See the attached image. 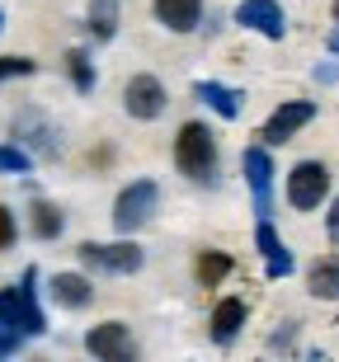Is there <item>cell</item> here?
Instances as JSON below:
<instances>
[{
    "instance_id": "484cf974",
    "label": "cell",
    "mask_w": 339,
    "mask_h": 362,
    "mask_svg": "<svg viewBox=\"0 0 339 362\" xmlns=\"http://www.w3.org/2000/svg\"><path fill=\"white\" fill-rule=\"evenodd\" d=\"M292 334H297V325H292V320H287V325H283V334H278V339H273V344H269V349H287V344H292Z\"/></svg>"
},
{
    "instance_id": "30bf717a",
    "label": "cell",
    "mask_w": 339,
    "mask_h": 362,
    "mask_svg": "<svg viewBox=\"0 0 339 362\" xmlns=\"http://www.w3.org/2000/svg\"><path fill=\"white\" fill-rule=\"evenodd\" d=\"M236 24L250 28V33H264L273 42L287 33V19H283V5L278 0H241L236 5Z\"/></svg>"
},
{
    "instance_id": "ba28073f",
    "label": "cell",
    "mask_w": 339,
    "mask_h": 362,
    "mask_svg": "<svg viewBox=\"0 0 339 362\" xmlns=\"http://www.w3.org/2000/svg\"><path fill=\"white\" fill-rule=\"evenodd\" d=\"M85 353H90V358H104V362H132L137 344H132V334H127V325L109 320V325H95V329L85 334Z\"/></svg>"
},
{
    "instance_id": "5b68a950",
    "label": "cell",
    "mask_w": 339,
    "mask_h": 362,
    "mask_svg": "<svg viewBox=\"0 0 339 362\" xmlns=\"http://www.w3.org/2000/svg\"><path fill=\"white\" fill-rule=\"evenodd\" d=\"M81 259L90 264V269L99 273H142V264H146V255H142V245L132 240H118V245H99V240H85L81 245Z\"/></svg>"
},
{
    "instance_id": "9a60e30c",
    "label": "cell",
    "mask_w": 339,
    "mask_h": 362,
    "mask_svg": "<svg viewBox=\"0 0 339 362\" xmlns=\"http://www.w3.org/2000/svg\"><path fill=\"white\" fill-rule=\"evenodd\" d=\"M52 301L67 310H81L95 301V287H90V278H81V273H57L52 278Z\"/></svg>"
},
{
    "instance_id": "44dd1931",
    "label": "cell",
    "mask_w": 339,
    "mask_h": 362,
    "mask_svg": "<svg viewBox=\"0 0 339 362\" xmlns=\"http://www.w3.org/2000/svg\"><path fill=\"white\" fill-rule=\"evenodd\" d=\"M33 170V156L19 146H0V175H28Z\"/></svg>"
},
{
    "instance_id": "ac0fdd59",
    "label": "cell",
    "mask_w": 339,
    "mask_h": 362,
    "mask_svg": "<svg viewBox=\"0 0 339 362\" xmlns=\"http://www.w3.org/2000/svg\"><path fill=\"white\" fill-rule=\"evenodd\" d=\"M28 221H33V235L38 240H57L62 235V212H57L52 202H33V216Z\"/></svg>"
},
{
    "instance_id": "5bb4252c",
    "label": "cell",
    "mask_w": 339,
    "mask_h": 362,
    "mask_svg": "<svg viewBox=\"0 0 339 362\" xmlns=\"http://www.w3.org/2000/svg\"><path fill=\"white\" fill-rule=\"evenodd\" d=\"M193 99H203L212 113L222 118H241V90H231V85H217V81H193Z\"/></svg>"
},
{
    "instance_id": "4316f807",
    "label": "cell",
    "mask_w": 339,
    "mask_h": 362,
    "mask_svg": "<svg viewBox=\"0 0 339 362\" xmlns=\"http://www.w3.org/2000/svg\"><path fill=\"white\" fill-rule=\"evenodd\" d=\"M326 47H330V52L339 57V28H335V33H330V38H326Z\"/></svg>"
},
{
    "instance_id": "83f0119b",
    "label": "cell",
    "mask_w": 339,
    "mask_h": 362,
    "mask_svg": "<svg viewBox=\"0 0 339 362\" xmlns=\"http://www.w3.org/2000/svg\"><path fill=\"white\" fill-rule=\"evenodd\" d=\"M0 28H5V10H0Z\"/></svg>"
},
{
    "instance_id": "cb8c5ba5",
    "label": "cell",
    "mask_w": 339,
    "mask_h": 362,
    "mask_svg": "<svg viewBox=\"0 0 339 362\" xmlns=\"http://www.w3.org/2000/svg\"><path fill=\"white\" fill-rule=\"evenodd\" d=\"M19 240V226H14V212L10 207H0V250H10Z\"/></svg>"
},
{
    "instance_id": "e0dca14e",
    "label": "cell",
    "mask_w": 339,
    "mask_h": 362,
    "mask_svg": "<svg viewBox=\"0 0 339 362\" xmlns=\"http://www.w3.org/2000/svg\"><path fill=\"white\" fill-rule=\"evenodd\" d=\"M118 19H122V5L118 0H90V33L99 42H109L118 33Z\"/></svg>"
},
{
    "instance_id": "2e32d148",
    "label": "cell",
    "mask_w": 339,
    "mask_h": 362,
    "mask_svg": "<svg viewBox=\"0 0 339 362\" xmlns=\"http://www.w3.org/2000/svg\"><path fill=\"white\" fill-rule=\"evenodd\" d=\"M306 287H311V296H321V301H339V255L316 259L311 273H306Z\"/></svg>"
},
{
    "instance_id": "603a6c76",
    "label": "cell",
    "mask_w": 339,
    "mask_h": 362,
    "mask_svg": "<svg viewBox=\"0 0 339 362\" xmlns=\"http://www.w3.org/2000/svg\"><path fill=\"white\" fill-rule=\"evenodd\" d=\"M19 344H24V334L14 329V325L0 320V358H10V353H19Z\"/></svg>"
},
{
    "instance_id": "8992f818",
    "label": "cell",
    "mask_w": 339,
    "mask_h": 362,
    "mask_svg": "<svg viewBox=\"0 0 339 362\" xmlns=\"http://www.w3.org/2000/svg\"><path fill=\"white\" fill-rule=\"evenodd\" d=\"M311 118H316L311 99H287V104H278L269 113V122L259 127V136H264V146H283V141H292V136H297Z\"/></svg>"
},
{
    "instance_id": "d6986e66",
    "label": "cell",
    "mask_w": 339,
    "mask_h": 362,
    "mask_svg": "<svg viewBox=\"0 0 339 362\" xmlns=\"http://www.w3.org/2000/svg\"><path fill=\"white\" fill-rule=\"evenodd\" d=\"M67 76H71V85H76L81 94L95 90V66H90V57H85L81 47H71V52H67Z\"/></svg>"
},
{
    "instance_id": "7c38bea8",
    "label": "cell",
    "mask_w": 339,
    "mask_h": 362,
    "mask_svg": "<svg viewBox=\"0 0 339 362\" xmlns=\"http://www.w3.org/2000/svg\"><path fill=\"white\" fill-rule=\"evenodd\" d=\"M241 329H245V301L241 296L217 301V310H212V344H217V349H231V344L241 339Z\"/></svg>"
},
{
    "instance_id": "ffe728a7",
    "label": "cell",
    "mask_w": 339,
    "mask_h": 362,
    "mask_svg": "<svg viewBox=\"0 0 339 362\" xmlns=\"http://www.w3.org/2000/svg\"><path fill=\"white\" fill-rule=\"evenodd\" d=\"M226 273H231V255H203L198 259V282L203 287H217Z\"/></svg>"
},
{
    "instance_id": "f1b7e54d",
    "label": "cell",
    "mask_w": 339,
    "mask_h": 362,
    "mask_svg": "<svg viewBox=\"0 0 339 362\" xmlns=\"http://www.w3.org/2000/svg\"><path fill=\"white\" fill-rule=\"evenodd\" d=\"M335 19H339V0H335Z\"/></svg>"
},
{
    "instance_id": "3957f363",
    "label": "cell",
    "mask_w": 339,
    "mask_h": 362,
    "mask_svg": "<svg viewBox=\"0 0 339 362\" xmlns=\"http://www.w3.org/2000/svg\"><path fill=\"white\" fill-rule=\"evenodd\" d=\"M156 202H161V188L151 184V179H137V184H127L118 193V202H113V226L122 230V235H132V230H142L156 216Z\"/></svg>"
},
{
    "instance_id": "d4e9b609",
    "label": "cell",
    "mask_w": 339,
    "mask_h": 362,
    "mask_svg": "<svg viewBox=\"0 0 339 362\" xmlns=\"http://www.w3.org/2000/svg\"><path fill=\"white\" fill-rule=\"evenodd\" d=\"M326 235H330V245H339V198L330 202V216H326Z\"/></svg>"
},
{
    "instance_id": "52a82bcc",
    "label": "cell",
    "mask_w": 339,
    "mask_h": 362,
    "mask_svg": "<svg viewBox=\"0 0 339 362\" xmlns=\"http://www.w3.org/2000/svg\"><path fill=\"white\" fill-rule=\"evenodd\" d=\"M241 170H245V184H250V202H255V216H269L273 212V160L264 146H250L241 156Z\"/></svg>"
},
{
    "instance_id": "277c9868",
    "label": "cell",
    "mask_w": 339,
    "mask_h": 362,
    "mask_svg": "<svg viewBox=\"0 0 339 362\" xmlns=\"http://www.w3.org/2000/svg\"><path fill=\"white\" fill-rule=\"evenodd\" d=\"M326 193H330V170L321 160H297L292 165V175H287V202H292L297 212L321 207Z\"/></svg>"
},
{
    "instance_id": "4fadbf2b",
    "label": "cell",
    "mask_w": 339,
    "mask_h": 362,
    "mask_svg": "<svg viewBox=\"0 0 339 362\" xmlns=\"http://www.w3.org/2000/svg\"><path fill=\"white\" fill-rule=\"evenodd\" d=\"M156 19L170 33H193L203 19V0H156Z\"/></svg>"
},
{
    "instance_id": "7402d4cb",
    "label": "cell",
    "mask_w": 339,
    "mask_h": 362,
    "mask_svg": "<svg viewBox=\"0 0 339 362\" xmlns=\"http://www.w3.org/2000/svg\"><path fill=\"white\" fill-rule=\"evenodd\" d=\"M33 62L28 57H0V81H14V76H33Z\"/></svg>"
},
{
    "instance_id": "8fae6325",
    "label": "cell",
    "mask_w": 339,
    "mask_h": 362,
    "mask_svg": "<svg viewBox=\"0 0 339 362\" xmlns=\"http://www.w3.org/2000/svg\"><path fill=\"white\" fill-rule=\"evenodd\" d=\"M255 245H259V255H264V273H269V278H292L297 259L287 255V245L278 240V230H273L269 216H259V226H255Z\"/></svg>"
},
{
    "instance_id": "9c48e42d",
    "label": "cell",
    "mask_w": 339,
    "mask_h": 362,
    "mask_svg": "<svg viewBox=\"0 0 339 362\" xmlns=\"http://www.w3.org/2000/svg\"><path fill=\"white\" fill-rule=\"evenodd\" d=\"M165 104H170V99H165V85L156 81V76H132V81H127V90H122V108H127L137 122L161 118Z\"/></svg>"
},
{
    "instance_id": "7a4b0ae2",
    "label": "cell",
    "mask_w": 339,
    "mask_h": 362,
    "mask_svg": "<svg viewBox=\"0 0 339 362\" xmlns=\"http://www.w3.org/2000/svg\"><path fill=\"white\" fill-rule=\"evenodd\" d=\"M0 320L14 325L24 339H33V334L47 329V315H42V306H38V269H24L19 287L0 292Z\"/></svg>"
},
{
    "instance_id": "6da1fadb",
    "label": "cell",
    "mask_w": 339,
    "mask_h": 362,
    "mask_svg": "<svg viewBox=\"0 0 339 362\" xmlns=\"http://www.w3.org/2000/svg\"><path fill=\"white\" fill-rule=\"evenodd\" d=\"M175 165L193 184H217V136L203 122H184L175 136Z\"/></svg>"
}]
</instances>
